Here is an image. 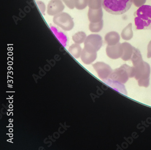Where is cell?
Returning <instances> with one entry per match:
<instances>
[{"label": "cell", "mask_w": 151, "mask_h": 150, "mask_svg": "<svg viewBox=\"0 0 151 150\" xmlns=\"http://www.w3.org/2000/svg\"><path fill=\"white\" fill-rule=\"evenodd\" d=\"M133 0H102V6L112 15L124 14L131 7Z\"/></svg>", "instance_id": "6da1fadb"}, {"label": "cell", "mask_w": 151, "mask_h": 150, "mask_svg": "<svg viewBox=\"0 0 151 150\" xmlns=\"http://www.w3.org/2000/svg\"><path fill=\"white\" fill-rule=\"evenodd\" d=\"M134 16L137 29H151V6L144 5L141 6L136 11Z\"/></svg>", "instance_id": "7a4b0ae2"}, {"label": "cell", "mask_w": 151, "mask_h": 150, "mask_svg": "<svg viewBox=\"0 0 151 150\" xmlns=\"http://www.w3.org/2000/svg\"><path fill=\"white\" fill-rule=\"evenodd\" d=\"M53 22L63 30L67 32L71 31L74 27V22L72 18L66 12H61L54 16Z\"/></svg>", "instance_id": "3957f363"}, {"label": "cell", "mask_w": 151, "mask_h": 150, "mask_svg": "<svg viewBox=\"0 0 151 150\" xmlns=\"http://www.w3.org/2000/svg\"><path fill=\"white\" fill-rule=\"evenodd\" d=\"M103 44V39L99 34H91L87 37L84 42V48L88 51L97 52Z\"/></svg>", "instance_id": "277c9868"}, {"label": "cell", "mask_w": 151, "mask_h": 150, "mask_svg": "<svg viewBox=\"0 0 151 150\" xmlns=\"http://www.w3.org/2000/svg\"><path fill=\"white\" fill-rule=\"evenodd\" d=\"M64 9L65 6L61 0H50L47 6V14L55 16L61 13Z\"/></svg>", "instance_id": "5b68a950"}, {"label": "cell", "mask_w": 151, "mask_h": 150, "mask_svg": "<svg viewBox=\"0 0 151 150\" xmlns=\"http://www.w3.org/2000/svg\"><path fill=\"white\" fill-rule=\"evenodd\" d=\"M106 53L111 59H116L122 57L123 54V48L122 44H117L113 46L108 45L106 48Z\"/></svg>", "instance_id": "8992f818"}, {"label": "cell", "mask_w": 151, "mask_h": 150, "mask_svg": "<svg viewBox=\"0 0 151 150\" xmlns=\"http://www.w3.org/2000/svg\"><path fill=\"white\" fill-rule=\"evenodd\" d=\"M103 17V12L102 8L99 9H90L89 8L88 13V20L90 22L95 23L102 20Z\"/></svg>", "instance_id": "52a82bcc"}, {"label": "cell", "mask_w": 151, "mask_h": 150, "mask_svg": "<svg viewBox=\"0 0 151 150\" xmlns=\"http://www.w3.org/2000/svg\"><path fill=\"white\" fill-rule=\"evenodd\" d=\"M120 37L117 32H111L108 33L105 35L104 39L108 45L113 46L119 42Z\"/></svg>", "instance_id": "ba28073f"}, {"label": "cell", "mask_w": 151, "mask_h": 150, "mask_svg": "<svg viewBox=\"0 0 151 150\" xmlns=\"http://www.w3.org/2000/svg\"><path fill=\"white\" fill-rule=\"evenodd\" d=\"M97 58V52L88 51L83 48L82 51L81 58L82 60L86 64H91Z\"/></svg>", "instance_id": "9c48e42d"}, {"label": "cell", "mask_w": 151, "mask_h": 150, "mask_svg": "<svg viewBox=\"0 0 151 150\" xmlns=\"http://www.w3.org/2000/svg\"><path fill=\"white\" fill-rule=\"evenodd\" d=\"M131 60L134 66L137 68L144 64V62L142 61L140 51L138 49L134 47H133V52Z\"/></svg>", "instance_id": "30bf717a"}, {"label": "cell", "mask_w": 151, "mask_h": 150, "mask_svg": "<svg viewBox=\"0 0 151 150\" xmlns=\"http://www.w3.org/2000/svg\"><path fill=\"white\" fill-rule=\"evenodd\" d=\"M121 44L123 48V54L121 58L124 60L127 61L131 58L133 52V46L127 42L123 43Z\"/></svg>", "instance_id": "8fae6325"}, {"label": "cell", "mask_w": 151, "mask_h": 150, "mask_svg": "<svg viewBox=\"0 0 151 150\" xmlns=\"http://www.w3.org/2000/svg\"><path fill=\"white\" fill-rule=\"evenodd\" d=\"M132 24L130 23L123 29L121 35L124 40H130L133 37L134 34L132 32Z\"/></svg>", "instance_id": "7c38bea8"}, {"label": "cell", "mask_w": 151, "mask_h": 150, "mask_svg": "<svg viewBox=\"0 0 151 150\" xmlns=\"http://www.w3.org/2000/svg\"><path fill=\"white\" fill-rule=\"evenodd\" d=\"M81 47L80 44H72L69 49L70 53L76 58H78L80 57L82 53Z\"/></svg>", "instance_id": "4fadbf2b"}, {"label": "cell", "mask_w": 151, "mask_h": 150, "mask_svg": "<svg viewBox=\"0 0 151 150\" xmlns=\"http://www.w3.org/2000/svg\"><path fill=\"white\" fill-rule=\"evenodd\" d=\"M86 37V33L83 32H79L73 35L72 39L75 43L80 44L84 42Z\"/></svg>", "instance_id": "5bb4252c"}, {"label": "cell", "mask_w": 151, "mask_h": 150, "mask_svg": "<svg viewBox=\"0 0 151 150\" xmlns=\"http://www.w3.org/2000/svg\"><path fill=\"white\" fill-rule=\"evenodd\" d=\"M104 27L103 20L98 22H90L89 25V29L92 32H99L102 30Z\"/></svg>", "instance_id": "9a60e30c"}, {"label": "cell", "mask_w": 151, "mask_h": 150, "mask_svg": "<svg viewBox=\"0 0 151 150\" xmlns=\"http://www.w3.org/2000/svg\"><path fill=\"white\" fill-rule=\"evenodd\" d=\"M88 6L90 9H100L102 8V0H88Z\"/></svg>", "instance_id": "2e32d148"}, {"label": "cell", "mask_w": 151, "mask_h": 150, "mask_svg": "<svg viewBox=\"0 0 151 150\" xmlns=\"http://www.w3.org/2000/svg\"><path fill=\"white\" fill-rule=\"evenodd\" d=\"M88 0H75V6L78 10L85 9L88 6Z\"/></svg>", "instance_id": "e0dca14e"}, {"label": "cell", "mask_w": 151, "mask_h": 150, "mask_svg": "<svg viewBox=\"0 0 151 150\" xmlns=\"http://www.w3.org/2000/svg\"><path fill=\"white\" fill-rule=\"evenodd\" d=\"M65 5L70 9L75 8V0H62Z\"/></svg>", "instance_id": "ac0fdd59"}, {"label": "cell", "mask_w": 151, "mask_h": 150, "mask_svg": "<svg viewBox=\"0 0 151 150\" xmlns=\"http://www.w3.org/2000/svg\"><path fill=\"white\" fill-rule=\"evenodd\" d=\"M36 3H37V6H38L39 8V10H40V12H41V13L42 14H44L45 12V9H46L45 4H44V2L40 1H37Z\"/></svg>", "instance_id": "d6986e66"}, {"label": "cell", "mask_w": 151, "mask_h": 150, "mask_svg": "<svg viewBox=\"0 0 151 150\" xmlns=\"http://www.w3.org/2000/svg\"><path fill=\"white\" fill-rule=\"evenodd\" d=\"M146 2V0H133V3L135 6L140 7Z\"/></svg>", "instance_id": "ffe728a7"}, {"label": "cell", "mask_w": 151, "mask_h": 150, "mask_svg": "<svg viewBox=\"0 0 151 150\" xmlns=\"http://www.w3.org/2000/svg\"><path fill=\"white\" fill-rule=\"evenodd\" d=\"M147 57L148 58H151V40L147 45Z\"/></svg>", "instance_id": "44dd1931"}]
</instances>
